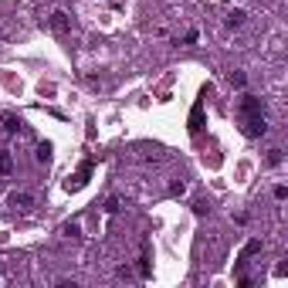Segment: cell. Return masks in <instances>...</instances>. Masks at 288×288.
Masks as SVG:
<instances>
[{
  "label": "cell",
  "mask_w": 288,
  "mask_h": 288,
  "mask_svg": "<svg viewBox=\"0 0 288 288\" xmlns=\"http://www.w3.org/2000/svg\"><path fill=\"white\" fill-rule=\"evenodd\" d=\"M7 207H14V211H31L34 197L31 193H11V197H7Z\"/></svg>",
  "instance_id": "4"
},
{
  "label": "cell",
  "mask_w": 288,
  "mask_h": 288,
  "mask_svg": "<svg viewBox=\"0 0 288 288\" xmlns=\"http://www.w3.org/2000/svg\"><path fill=\"white\" fill-rule=\"evenodd\" d=\"M237 122H241V133L248 139H261L268 133V119H265V109H261V99L241 95L237 99Z\"/></svg>",
  "instance_id": "1"
},
{
  "label": "cell",
  "mask_w": 288,
  "mask_h": 288,
  "mask_svg": "<svg viewBox=\"0 0 288 288\" xmlns=\"http://www.w3.org/2000/svg\"><path fill=\"white\" fill-rule=\"evenodd\" d=\"M51 27H55L58 34H68V31H71V17H68L65 11H55V14H51Z\"/></svg>",
  "instance_id": "5"
},
{
  "label": "cell",
  "mask_w": 288,
  "mask_h": 288,
  "mask_svg": "<svg viewBox=\"0 0 288 288\" xmlns=\"http://www.w3.org/2000/svg\"><path fill=\"white\" fill-rule=\"evenodd\" d=\"M167 193L170 197H183V193H187V183H183V180H173V183L167 187Z\"/></svg>",
  "instance_id": "10"
},
{
  "label": "cell",
  "mask_w": 288,
  "mask_h": 288,
  "mask_svg": "<svg viewBox=\"0 0 288 288\" xmlns=\"http://www.w3.org/2000/svg\"><path fill=\"white\" fill-rule=\"evenodd\" d=\"M244 17H248L244 11H231L227 17H224V24H227V27H241V24H244Z\"/></svg>",
  "instance_id": "9"
},
{
  "label": "cell",
  "mask_w": 288,
  "mask_h": 288,
  "mask_svg": "<svg viewBox=\"0 0 288 288\" xmlns=\"http://www.w3.org/2000/svg\"><path fill=\"white\" fill-rule=\"evenodd\" d=\"M231 85L234 89H244V71H231Z\"/></svg>",
  "instance_id": "14"
},
{
  "label": "cell",
  "mask_w": 288,
  "mask_h": 288,
  "mask_svg": "<svg viewBox=\"0 0 288 288\" xmlns=\"http://www.w3.org/2000/svg\"><path fill=\"white\" fill-rule=\"evenodd\" d=\"M37 163H51V143L37 146Z\"/></svg>",
  "instance_id": "11"
},
{
  "label": "cell",
  "mask_w": 288,
  "mask_h": 288,
  "mask_svg": "<svg viewBox=\"0 0 288 288\" xmlns=\"http://www.w3.org/2000/svg\"><path fill=\"white\" fill-rule=\"evenodd\" d=\"M14 173V156L7 149H0V177H11Z\"/></svg>",
  "instance_id": "7"
},
{
  "label": "cell",
  "mask_w": 288,
  "mask_h": 288,
  "mask_svg": "<svg viewBox=\"0 0 288 288\" xmlns=\"http://www.w3.org/2000/svg\"><path fill=\"white\" fill-rule=\"evenodd\" d=\"M193 214H197V217H207V214H211V203H207V200H197V203H193Z\"/></svg>",
  "instance_id": "12"
},
{
  "label": "cell",
  "mask_w": 288,
  "mask_h": 288,
  "mask_svg": "<svg viewBox=\"0 0 288 288\" xmlns=\"http://www.w3.org/2000/svg\"><path fill=\"white\" fill-rule=\"evenodd\" d=\"M200 129H203V99H197L190 109V133L200 136Z\"/></svg>",
  "instance_id": "3"
},
{
  "label": "cell",
  "mask_w": 288,
  "mask_h": 288,
  "mask_svg": "<svg viewBox=\"0 0 288 288\" xmlns=\"http://www.w3.org/2000/svg\"><path fill=\"white\" fill-rule=\"evenodd\" d=\"M92 170H95V159H85V163L78 167V173H75V177H68V183H65V187H68V190H81L85 183H89Z\"/></svg>",
  "instance_id": "2"
},
{
  "label": "cell",
  "mask_w": 288,
  "mask_h": 288,
  "mask_svg": "<svg viewBox=\"0 0 288 288\" xmlns=\"http://www.w3.org/2000/svg\"><path fill=\"white\" fill-rule=\"evenodd\" d=\"M65 234L68 237H81V227L78 224H65Z\"/></svg>",
  "instance_id": "15"
},
{
  "label": "cell",
  "mask_w": 288,
  "mask_h": 288,
  "mask_svg": "<svg viewBox=\"0 0 288 288\" xmlns=\"http://www.w3.org/2000/svg\"><path fill=\"white\" fill-rule=\"evenodd\" d=\"M0 122H4V129H7V133H24V122L17 119V115H4Z\"/></svg>",
  "instance_id": "8"
},
{
  "label": "cell",
  "mask_w": 288,
  "mask_h": 288,
  "mask_svg": "<svg viewBox=\"0 0 288 288\" xmlns=\"http://www.w3.org/2000/svg\"><path fill=\"white\" fill-rule=\"evenodd\" d=\"M258 251H261V241H248V244H244V251H241V255H237V268H241L244 261L251 258V255H258Z\"/></svg>",
  "instance_id": "6"
},
{
  "label": "cell",
  "mask_w": 288,
  "mask_h": 288,
  "mask_svg": "<svg viewBox=\"0 0 288 288\" xmlns=\"http://www.w3.org/2000/svg\"><path fill=\"white\" fill-rule=\"evenodd\" d=\"M268 163L278 167V163H281V149H271V153H268Z\"/></svg>",
  "instance_id": "16"
},
{
  "label": "cell",
  "mask_w": 288,
  "mask_h": 288,
  "mask_svg": "<svg viewBox=\"0 0 288 288\" xmlns=\"http://www.w3.org/2000/svg\"><path fill=\"white\" fill-rule=\"evenodd\" d=\"M105 214H119V197H109V200H105Z\"/></svg>",
  "instance_id": "13"
}]
</instances>
